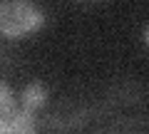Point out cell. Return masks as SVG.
Here are the masks:
<instances>
[{"mask_svg": "<svg viewBox=\"0 0 149 134\" xmlns=\"http://www.w3.org/2000/svg\"><path fill=\"white\" fill-rule=\"evenodd\" d=\"M47 102V90L42 82H30L20 94L0 80V134H37L40 109Z\"/></svg>", "mask_w": 149, "mask_h": 134, "instance_id": "1", "label": "cell"}, {"mask_svg": "<svg viewBox=\"0 0 149 134\" xmlns=\"http://www.w3.org/2000/svg\"><path fill=\"white\" fill-rule=\"evenodd\" d=\"M45 10L35 0H0V37L22 40L42 30Z\"/></svg>", "mask_w": 149, "mask_h": 134, "instance_id": "2", "label": "cell"}, {"mask_svg": "<svg viewBox=\"0 0 149 134\" xmlns=\"http://www.w3.org/2000/svg\"><path fill=\"white\" fill-rule=\"evenodd\" d=\"M142 37H144V42L149 45V25H144V30H142Z\"/></svg>", "mask_w": 149, "mask_h": 134, "instance_id": "3", "label": "cell"}]
</instances>
